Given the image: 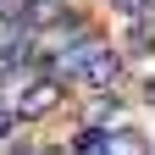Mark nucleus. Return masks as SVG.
Segmentation results:
<instances>
[{"label":"nucleus","instance_id":"obj_1","mask_svg":"<svg viewBox=\"0 0 155 155\" xmlns=\"http://www.w3.org/2000/svg\"><path fill=\"white\" fill-rule=\"evenodd\" d=\"M55 105H61V83H55V78H39V83H28L22 94H17V116H22V122H33V116H50Z\"/></svg>","mask_w":155,"mask_h":155},{"label":"nucleus","instance_id":"obj_2","mask_svg":"<svg viewBox=\"0 0 155 155\" xmlns=\"http://www.w3.org/2000/svg\"><path fill=\"white\" fill-rule=\"evenodd\" d=\"M116 72H122V55H116L111 45H89V55H83V83L89 89H111Z\"/></svg>","mask_w":155,"mask_h":155},{"label":"nucleus","instance_id":"obj_3","mask_svg":"<svg viewBox=\"0 0 155 155\" xmlns=\"http://www.w3.org/2000/svg\"><path fill=\"white\" fill-rule=\"evenodd\" d=\"M17 22H22V28H45V22H61V0H22Z\"/></svg>","mask_w":155,"mask_h":155},{"label":"nucleus","instance_id":"obj_4","mask_svg":"<svg viewBox=\"0 0 155 155\" xmlns=\"http://www.w3.org/2000/svg\"><path fill=\"white\" fill-rule=\"evenodd\" d=\"M150 144H144V133H133V127H116V133H105V144H100V155H144Z\"/></svg>","mask_w":155,"mask_h":155},{"label":"nucleus","instance_id":"obj_5","mask_svg":"<svg viewBox=\"0 0 155 155\" xmlns=\"http://www.w3.org/2000/svg\"><path fill=\"white\" fill-rule=\"evenodd\" d=\"M111 6L122 11V17H144V11H150V0H111Z\"/></svg>","mask_w":155,"mask_h":155},{"label":"nucleus","instance_id":"obj_6","mask_svg":"<svg viewBox=\"0 0 155 155\" xmlns=\"http://www.w3.org/2000/svg\"><path fill=\"white\" fill-rule=\"evenodd\" d=\"M11 122H17V111H0V133H6V127H11Z\"/></svg>","mask_w":155,"mask_h":155},{"label":"nucleus","instance_id":"obj_7","mask_svg":"<svg viewBox=\"0 0 155 155\" xmlns=\"http://www.w3.org/2000/svg\"><path fill=\"white\" fill-rule=\"evenodd\" d=\"M144 100H150V105H155V78H144Z\"/></svg>","mask_w":155,"mask_h":155}]
</instances>
